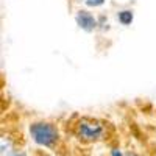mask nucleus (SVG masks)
Wrapping results in <instances>:
<instances>
[{"label":"nucleus","instance_id":"1","mask_svg":"<svg viewBox=\"0 0 156 156\" xmlns=\"http://www.w3.org/2000/svg\"><path fill=\"white\" fill-rule=\"evenodd\" d=\"M30 134L36 144L44 147L53 145L58 139V131L50 123H33L30 126Z\"/></svg>","mask_w":156,"mask_h":156},{"label":"nucleus","instance_id":"2","mask_svg":"<svg viewBox=\"0 0 156 156\" xmlns=\"http://www.w3.org/2000/svg\"><path fill=\"white\" fill-rule=\"evenodd\" d=\"M103 133L101 125L95 123V122H89V120H83L78 125V134L83 139H98Z\"/></svg>","mask_w":156,"mask_h":156},{"label":"nucleus","instance_id":"3","mask_svg":"<svg viewBox=\"0 0 156 156\" xmlns=\"http://www.w3.org/2000/svg\"><path fill=\"white\" fill-rule=\"evenodd\" d=\"M76 23L86 31H92L95 27H97V20L95 17L90 14L87 11H80L76 14Z\"/></svg>","mask_w":156,"mask_h":156},{"label":"nucleus","instance_id":"4","mask_svg":"<svg viewBox=\"0 0 156 156\" xmlns=\"http://www.w3.org/2000/svg\"><path fill=\"white\" fill-rule=\"evenodd\" d=\"M119 20L122 25H128L133 22V12L131 11H120L119 12Z\"/></svg>","mask_w":156,"mask_h":156},{"label":"nucleus","instance_id":"5","mask_svg":"<svg viewBox=\"0 0 156 156\" xmlns=\"http://www.w3.org/2000/svg\"><path fill=\"white\" fill-rule=\"evenodd\" d=\"M86 3L89 6H100V5L105 3V0H86Z\"/></svg>","mask_w":156,"mask_h":156},{"label":"nucleus","instance_id":"6","mask_svg":"<svg viewBox=\"0 0 156 156\" xmlns=\"http://www.w3.org/2000/svg\"><path fill=\"white\" fill-rule=\"evenodd\" d=\"M112 156H122V153L117 151V150H112Z\"/></svg>","mask_w":156,"mask_h":156}]
</instances>
